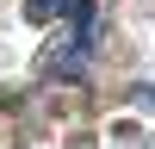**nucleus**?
Returning <instances> with one entry per match:
<instances>
[{"instance_id": "f03ea898", "label": "nucleus", "mask_w": 155, "mask_h": 149, "mask_svg": "<svg viewBox=\"0 0 155 149\" xmlns=\"http://www.w3.org/2000/svg\"><path fill=\"white\" fill-rule=\"evenodd\" d=\"M137 99H143V106H149V112H155V87H143V93H137Z\"/></svg>"}, {"instance_id": "f257e3e1", "label": "nucleus", "mask_w": 155, "mask_h": 149, "mask_svg": "<svg viewBox=\"0 0 155 149\" xmlns=\"http://www.w3.org/2000/svg\"><path fill=\"white\" fill-rule=\"evenodd\" d=\"M56 12H68V0H25V19H31V25L56 19Z\"/></svg>"}]
</instances>
